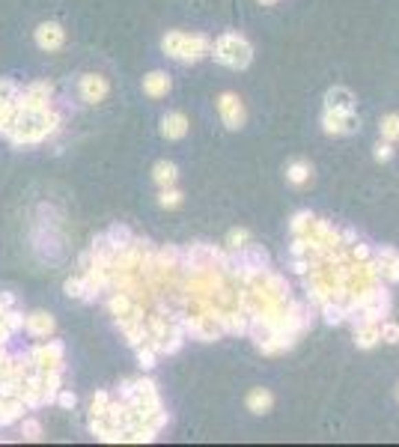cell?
I'll list each match as a JSON object with an SVG mask.
<instances>
[{
  "label": "cell",
  "instance_id": "1",
  "mask_svg": "<svg viewBox=\"0 0 399 447\" xmlns=\"http://www.w3.org/2000/svg\"><path fill=\"white\" fill-rule=\"evenodd\" d=\"M161 51L176 63H197L212 54V39L203 33H182V30H170L161 39Z\"/></svg>",
  "mask_w": 399,
  "mask_h": 447
},
{
  "label": "cell",
  "instance_id": "2",
  "mask_svg": "<svg viewBox=\"0 0 399 447\" xmlns=\"http://www.w3.org/2000/svg\"><path fill=\"white\" fill-rule=\"evenodd\" d=\"M212 57L221 63V66H226V69L241 72V69L250 66L253 48H250V42L244 39L241 33H224V36H217V39L212 42Z\"/></svg>",
  "mask_w": 399,
  "mask_h": 447
},
{
  "label": "cell",
  "instance_id": "3",
  "mask_svg": "<svg viewBox=\"0 0 399 447\" xmlns=\"http://www.w3.org/2000/svg\"><path fill=\"white\" fill-rule=\"evenodd\" d=\"M322 129L331 138H346L358 131V113L355 107H325L322 111Z\"/></svg>",
  "mask_w": 399,
  "mask_h": 447
},
{
  "label": "cell",
  "instance_id": "4",
  "mask_svg": "<svg viewBox=\"0 0 399 447\" xmlns=\"http://www.w3.org/2000/svg\"><path fill=\"white\" fill-rule=\"evenodd\" d=\"M217 113H221V120H224V125L230 131H239L244 125V120H248L241 98L235 93H221V96H217Z\"/></svg>",
  "mask_w": 399,
  "mask_h": 447
},
{
  "label": "cell",
  "instance_id": "5",
  "mask_svg": "<svg viewBox=\"0 0 399 447\" xmlns=\"http://www.w3.org/2000/svg\"><path fill=\"white\" fill-rule=\"evenodd\" d=\"M376 265H378V274L387 286L399 283V250L391 245H382L376 248Z\"/></svg>",
  "mask_w": 399,
  "mask_h": 447
},
{
  "label": "cell",
  "instance_id": "6",
  "mask_svg": "<svg viewBox=\"0 0 399 447\" xmlns=\"http://www.w3.org/2000/svg\"><path fill=\"white\" fill-rule=\"evenodd\" d=\"M78 89H80V98H84L87 105H98V102H105L107 93H111V84L102 78V75H80L78 80Z\"/></svg>",
  "mask_w": 399,
  "mask_h": 447
},
{
  "label": "cell",
  "instance_id": "7",
  "mask_svg": "<svg viewBox=\"0 0 399 447\" xmlns=\"http://www.w3.org/2000/svg\"><path fill=\"white\" fill-rule=\"evenodd\" d=\"M54 328H57V322H54L51 313H45V310L24 313V331H27V337H33V340H48V337L54 334Z\"/></svg>",
  "mask_w": 399,
  "mask_h": 447
},
{
  "label": "cell",
  "instance_id": "8",
  "mask_svg": "<svg viewBox=\"0 0 399 447\" xmlns=\"http://www.w3.org/2000/svg\"><path fill=\"white\" fill-rule=\"evenodd\" d=\"M63 42H66V30L57 21H42L36 27V45L42 51H60Z\"/></svg>",
  "mask_w": 399,
  "mask_h": 447
},
{
  "label": "cell",
  "instance_id": "9",
  "mask_svg": "<svg viewBox=\"0 0 399 447\" xmlns=\"http://www.w3.org/2000/svg\"><path fill=\"white\" fill-rule=\"evenodd\" d=\"M188 134V116L185 113H167L164 120H161V138H167V140H182Z\"/></svg>",
  "mask_w": 399,
  "mask_h": 447
},
{
  "label": "cell",
  "instance_id": "10",
  "mask_svg": "<svg viewBox=\"0 0 399 447\" xmlns=\"http://www.w3.org/2000/svg\"><path fill=\"white\" fill-rule=\"evenodd\" d=\"M143 93H147L149 98H164L170 93L167 72H149V75L143 78Z\"/></svg>",
  "mask_w": 399,
  "mask_h": 447
},
{
  "label": "cell",
  "instance_id": "11",
  "mask_svg": "<svg viewBox=\"0 0 399 447\" xmlns=\"http://www.w3.org/2000/svg\"><path fill=\"white\" fill-rule=\"evenodd\" d=\"M378 343H382V331H378V322L355 325V346L358 349H376Z\"/></svg>",
  "mask_w": 399,
  "mask_h": 447
},
{
  "label": "cell",
  "instance_id": "12",
  "mask_svg": "<svg viewBox=\"0 0 399 447\" xmlns=\"http://www.w3.org/2000/svg\"><path fill=\"white\" fill-rule=\"evenodd\" d=\"M244 406H248V411H253V415H266V411H271V406H274V397H271V391H266V388H253L248 393V400H244Z\"/></svg>",
  "mask_w": 399,
  "mask_h": 447
},
{
  "label": "cell",
  "instance_id": "13",
  "mask_svg": "<svg viewBox=\"0 0 399 447\" xmlns=\"http://www.w3.org/2000/svg\"><path fill=\"white\" fill-rule=\"evenodd\" d=\"M176 179H179V167L173 164V161H158V164L152 167V182H155L158 188L176 185Z\"/></svg>",
  "mask_w": 399,
  "mask_h": 447
},
{
  "label": "cell",
  "instance_id": "14",
  "mask_svg": "<svg viewBox=\"0 0 399 447\" xmlns=\"http://www.w3.org/2000/svg\"><path fill=\"white\" fill-rule=\"evenodd\" d=\"M105 236H107V241H111L116 250H120V248H125V245H131V241H134V230L116 221V224H111V227L105 230Z\"/></svg>",
  "mask_w": 399,
  "mask_h": 447
},
{
  "label": "cell",
  "instance_id": "15",
  "mask_svg": "<svg viewBox=\"0 0 399 447\" xmlns=\"http://www.w3.org/2000/svg\"><path fill=\"white\" fill-rule=\"evenodd\" d=\"M310 176H313V167L307 164V161H292V164L286 167V179H289V185H295V188H304L310 182Z\"/></svg>",
  "mask_w": 399,
  "mask_h": 447
},
{
  "label": "cell",
  "instance_id": "16",
  "mask_svg": "<svg viewBox=\"0 0 399 447\" xmlns=\"http://www.w3.org/2000/svg\"><path fill=\"white\" fill-rule=\"evenodd\" d=\"M325 107H355V96L346 87H334L325 96Z\"/></svg>",
  "mask_w": 399,
  "mask_h": 447
},
{
  "label": "cell",
  "instance_id": "17",
  "mask_svg": "<svg viewBox=\"0 0 399 447\" xmlns=\"http://www.w3.org/2000/svg\"><path fill=\"white\" fill-rule=\"evenodd\" d=\"M182 191H179L176 185H170V188H161L158 191V206L161 209H179V206H182Z\"/></svg>",
  "mask_w": 399,
  "mask_h": 447
},
{
  "label": "cell",
  "instance_id": "18",
  "mask_svg": "<svg viewBox=\"0 0 399 447\" xmlns=\"http://www.w3.org/2000/svg\"><path fill=\"white\" fill-rule=\"evenodd\" d=\"M248 241H250V232L248 230H244V227H233L230 232H226V239H224V248L226 250H241Z\"/></svg>",
  "mask_w": 399,
  "mask_h": 447
},
{
  "label": "cell",
  "instance_id": "19",
  "mask_svg": "<svg viewBox=\"0 0 399 447\" xmlns=\"http://www.w3.org/2000/svg\"><path fill=\"white\" fill-rule=\"evenodd\" d=\"M378 129H382V138H385V140L396 143V140H399V113H387Z\"/></svg>",
  "mask_w": 399,
  "mask_h": 447
},
{
  "label": "cell",
  "instance_id": "20",
  "mask_svg": "<svg viewBox=\"0 0 399 447\" xmlns=\"http://www.w3.org/2000/svg\"><path fill=\"white\" fill-rule=\"evenodd\" d=\"M63 290H66V295L69 298H78V301H84V292H87V283H84V274H75V277H69L66 281V286H63Z\"/></svg>",
  "mask_w": 399,
  "mask_h": 447
},
{
  "label": "cell",
  "instance_id": "21",
  "mask_svg": "<svg viewBox=\"0 0 399 447\" xmlns=\"http://www.w3.org/2000/svg\"><path fill=\"white\" fill-rule=\"evenodd\" d=\"M378 331H382V343H391V346L399 343V322L382 319V322H378Z\"/></svg>",
  "mask_w": 399,
  "mask_h": 447
},
{
  "label": "cell",
  "instance_id": "22",
  "mask_svg": "<svg viewBox=\"0 0 399 447\" xmlns=\"http://www.w3.org/2000/svg\"><path fill=\"white\" fill-rule=\"evenodd\" d=\"M134 352H138V364L143 367V370H152V367H155V361H158V352H155V349H152L149 343L138 346V349H134Z\"/></svg>",
  "mask_w": 399,
  "mask_h": 447
},
{
  "label": "cell",
  "instance_id": "23",
  "mask_svg": "<svg viewBox=\"0 0 399 447\" xmlns=\"http://www.w3.org/2000/svg\"><path fill=\"white\" fill-rule=\"evenodd\" d=\"M21 435L27 441H39L42 438V424L36 417H21Z\"/></svg>",
  "mask_w": 399,
  "mask_h": 447
},
{
  "label": "cell",
  "instance_id": "24",
  "mask_svg": "<svg viewBox=\"0 0 399 447\" xmlns=\"http://www.w3.org/2000/svg\"><path fill=\"white\" fill-rule=\"evenodd\" d=\"M373 155H376V161H391L393 158V143L391 140H378L376 149H373Z\"/></svg>",
  "mask_w": 399,
  "mask_h": 447
},
{
  "label": "cell",
  "instance_id": "25",
  "mask_svg": "<svg viewBox=\"0 0 399 447\" xmlns=\"http://www.w3.org/2000/svg\"><path fill=\"white\" fill-rule=\"evenodd\" d=\"M54 402H57L60 408H75L78 397H75V393H72L69 388H60V391H57V400H54Z\"/></svg>",
  "mask_w": 399,
  "mask_h": 447
},
{
  "label": "cell",
  "instance_id": "26",
  "mask_svg": "<svg viewBox=\"0 0 399 447\" xmlns=\"http://www.w3.org/2000/svg\"><path fill=\"white\" fill-rule=\"evenodd\" d=\"M259 3H277V0H259Z\"/></svg>",
  "mask_w": 399,
  "mask_h": 447
},
{
  "label": "cell",
  "instance_id": "27",
  "mask_svg": "<svg viewBox=\"0 0 399 447\" xmlns=\"http://www.w3.org/2000/svg\"><path fill=\"white\" fill-rule=\"evenodd\" d=\"M396 397H399V388H396Z\"/></svg>",
  "mask_w": 399,
  "mask_h": 447
}]
</instances>
